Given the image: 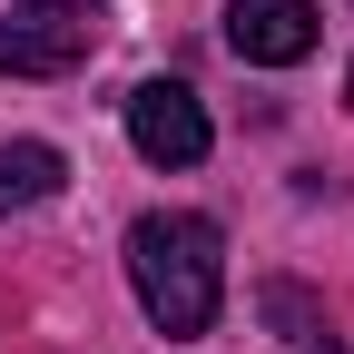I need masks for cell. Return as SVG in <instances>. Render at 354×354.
<instances>
[{
  "instance_id": "cell-1",
  "label": "cell",
  "mask_w": 354,
  "mask_h": 354,
  "mask_svg": "<svg viewBox=\"0 0 354 354\" xmlns=\"http://www.w3.org/2000/svg\"><path fill=\"white\" fill-rule=\"evenodd\" d=\"M128 286H138L158 335H207L216 295H227V246H216V227L187 216V207L138 216V227H128Z\"/></svg>"
},
{
  "instance_id": "cell-2",
  "label": "cell",
  "mask_w": 354,
  "mask_h": 354,
  "mask_svg": "<svg viewBox=\"0 0 354 354\" xmlns=\"http://www.w3.org/2000/svg\"><path fill=\"white\" fill-rule=\"evenodd\" d=\"M128 148H138L148 167H197L216 148L207 99H197L187 79H138V88H128Z\"/></svg>"
},
{
  "instance_id": "cell-3",
  "label": "cell",
  "mask_w": 354,
  "mask_h": 354,
  "mask_svg": "<svg viewBox=\"0 0 354 354\" xmlns=\"http://www.w3.org/2000/svg\"><path fill=\"white\" fill-rule=\"evenodd\" d=\"M88 50H99V20L69 10V0H20L0 20V69L10 79H69Z\"/></svg>"
},
{
  "instance_id": "cell-4",
  "label": "cell",
  "mask_w": 354,
  "mask_h": 354,
  "mask_svg": "<svg viewBox=\"0 0 354 354\" xmlns=\"http://www.w3.org/2000/svg\"><path fill=\"white\" fill-rule=\"evenodd\" d=\"M315 39H325L315 0H227V50L246 69H295Z\"/></svg>"
},
{
  "instance_id": "cell-5",
  "label": "cell",
  "mask_w": 354,
  "mask_h": 354,
  "mask_svg": "<svg viewBox=\"0 0 354 354\" xmlns=\"http://www.w3.org/2000/svg\"><path fill=\"white\" fill-rule=\"evenodd\" d=\"M69 187V158L50 138H10L0 148V216H20V207H50Z\"/></svg>"
},
{
  "instance_id": "cell-6",
  "label": "cell",
  "mask_w": 354,
  "mask_h": 354,
  "mask_svg": "<svg viewBox=\"0 0 354 354\" xmlns=\"http://www.w3.org/2000/svg\"><path fill=\"white\" fill-rule=\"evenodd\" d=\"M344 99H354V69H344Z\"/></svg>"
},
{
  "instance_id": "cell-7",
  "label": "cell",
  "mask_w": 354,
  "mask_h": 354,
  "mask_svg": "<svg viewBox=\"0 0 354 354\" xmlns=\"http://www.w3.org/2000/svg\"><path fill=\"white\" fill-rule=\"evenodd\" d=\"M69 10H88V0H69Z\"/></svg>"
}]
</instances>
